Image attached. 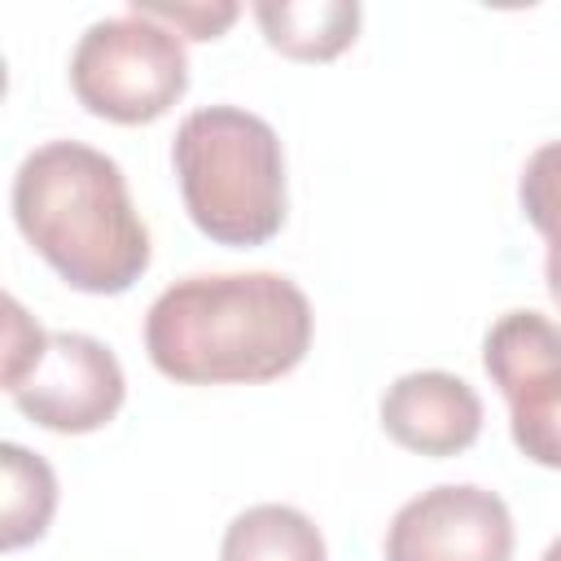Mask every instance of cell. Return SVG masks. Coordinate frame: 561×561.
<instances>
[{
    "label": "cell",
    "instance_id": "6da1fadb",
    "mask_svg": "<svg viewBox=\"0 0 561 561\" xmlns=\"http://www.w3.org/2000/svg\"><path fill=\"white\" fill-rule=\"evenodd\" d=\"M311 302L280 272H215L167 285L145 311V355L180 386H259L311 351Z\"/></svg>",
    "mask_w": 561,
    "mask_h": 561
},
{
    "label": "cell",
    "instance_id": "7a4b0ae2",
    "mask_svg": "<svg viewBox=\"0 0 561 561\" xmlns=\"http://www.w3.org/2000/svg\"><path fill=\"white\" fill-rule=\"evenodd\" d=\"M13 224L26 245L79 294H127L153 259L123 167L83 145L48 140L13 175Z\"/></svg>",
    "mask_w": 561,
    "mask_h": 561
},
{
    "label": "cell",
    "instance_id": "3957f363",
    "mask_svg": "<svg viewBox=\"0 0 561 561\" xmlns=\"http://www.w3.org/2000/svg\"><path fill=\"white\" fill-rule=\"evenodd\" d=\"M171 167L188 219L215 245L250 250L285 228V153L267 118L241 105H202L180 118Z\"/></svg>",
    "mask_w": 561,
    "mask_h": 561
},
{
    "label": "cell",
    "instance_id": "277c9868",
    "mask_svg": "<svg viewBox=\"0 0 561 561\" xmlns=\"http://www.w3.org/2000/svg\"><path fill=\"white\" fill-rule=\"evenodd\" d=\"M4 394L22 416L53 434H92L110 425L127 399L114 351L88 333H48L26 307L4 298Z\"/></svg>",
    "mask_w": 561,
    "mask_h": 561
},
{
    "label": "cell",
    "instance_id": "5b68a950",
    "mask_svg": "<svg viewBox=\"0 0 561 561\" xmlns=\"http://www.w3.org/2000/svg\"><path fill=\"white\" fill-rule=\"evenodd\" d=\"M75 101L118 127L162 118L188 92V53L175 31L140 13L92 22L70 53Z\"/></svg>",
    "mask_w": 561,
    "mask_h": 561
},
{
    "label": "cell",
    "instance_id": "8992f818",
    "mask_svg": "<svg viewBox=\"0 0 561 561\" xmlns=\"http://www.w3.org/2000/svg\"><path fill=\"white\" fill-rule=\"evenodd\" d=\"M482 368L508 403L517 451L561 469V324L543 311H504L482 337Z\"/></svg>",
    "mask_w": 561,
    "mask_h": 561
},
{
    "label": "cell",
    "instance_id": "52a82bcc",
    "mask_svg": "<svg viewBox=\"0 0 561 561\" xmlns=\"http://www.w3.org/2000/svg\"><path fill=\"white\" fill-rule=\"evenodd\" d=\"M513 513L508 504L473 482H438L386 526V561H513Z\"/></svg>",
    "mask_w": 561,
    "mask_h": 561
},
{
    "label": "cell",
    "instance_id": "ba28073f",
    "mask_svg": "<svg viewBox=\"0 0 561 561\" xmlns=\"http://www.w3.org/2000/svg\"><path fill=\"white\" fill-rule=\"evenodd\" d=\"M381 430L390 443L416 456H460L482 434V399L478 390L443 368L403 373L381 394Z\"/></svg>",
    "mask_w": 561,
    "mask_h": 561
},
{
    "label": "cell",
    "instance_id": "9c48e42d",
    "mask_svg": "<svg viewBox=\"0 0 561 561\" xmlns=\"http://www.w3.org/2000/svg\"><path fill=\"white\" fill-rule=\"evenodd\" d=\"M254 22L267 39L289 61H333L342 57L355 35L364 9L355 0H259Z\"/></svg>",
    "mask_w": 561,
    "mask_h": 561
},
{
    "label": "cell",
    "instance_id": "30bf717a",
    "mask_svg": "<svg viewBox=\"0 0 561 561\" xmlns=\"http://www.w3.org/2000/svg\"><path fill=\"white\" fill-rule=\"evenodd\" d=\"M219 561H329L320 526L294 504H250L219 539Z\"/></svg>",
    "mask_w": 561,
    "mask_h": 561
},
{
    "label": "cell",
    "instance_id": "8fae6325",
    "mask_svg": "<svg viewBox=\"0 0 561 561\" xmlns=\"http://www.w3.org/2000/svg\"><path fill=\"white\" fill-rule=\"evenodd\" d=\"M4 495H0V548L18 552L48 535L57 513V473L44 456L26 451L22 443H0Z\"/></svg>",
    "mask_w": 561,
    "mask_h": 561
},
{
    "label": "cell",
    "instance_id": "7c38bea8",
    "mask_svg": "<svg viewBox=\"0 0 561 561\" xmlns=\"http://www.w3.org/2000/svg\"><path fill=\"white\" fill-rule=\"evenodd\" d=\"M517 202L526 210V219L539 228V237L548 241V259H543V280L552 302L561 307V140L539 145L517 180Z\"/></svg>",
    "mask_w": 561,
    "mask_h": 561
},
{
    "label": "cell",
    "instance_id": "4fadbf2b",
    "mask_svg": "<svg viewBox=\"0 0 561 561\" xmlns=\"http://www.w3.org/2000/svg\"><path fill=\"white\" fill-rule=\"evenodd\" d=\"M127 9L140 13V18L162 22L180 39H219L241 18V4H232V0H210V4L206 0H175V4H167V0H131Z\"/></svg>",
    "mask_w": 561,
    "mask_h": 561
},
{
    "label": "cell",
    "instance_id": "5bb4252c",
    "mask_svg": "<svg viewBox=\"0 0 561 561\" xmlns=\"http://www.w3.org/2000/svg\"><path fill=\"white\" fill-rule=\"evenodd\" d=\"M539 561H561V535H557V539H552V543H548V552H543V557H539Z\"/></svg>",
    "mask_w": 561,
    "mask_h": 561
}]
</instances>
